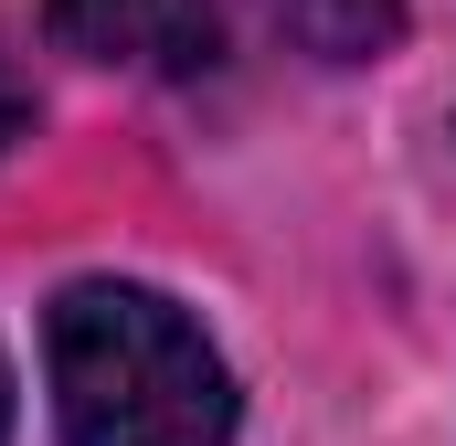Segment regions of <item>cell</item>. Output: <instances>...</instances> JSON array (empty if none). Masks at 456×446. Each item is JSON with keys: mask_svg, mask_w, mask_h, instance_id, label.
<instances>
[{"mask_svg": "<svg viewBox=\"0 0 456 446\" xmlns=\"http://www.w3.org/2000/svg\"><path fill=\"white\" fill-rule=\"evenodd\" d=\"M43 361H53L64 446H224L233 436L224 351L159 287H127V277L64 287L43 319Z\"/></svg>", "mask_w": 456, "mask_h": 446, "instance_id": "1", "label": "cell"}, {"mask_svg": "<svg viewBox=\"0 0 456 446\" xmlns=\"http://www.w3.org/2000/svg\"><path fill=\"white\" fill-rule=\"evenodd\" d=\"M43 32L117 75H213L224 64V11L213 0H43Z\"/></svg>", "mask_w": 456, "mask_h": 446, "instance_id": "2", "label": "cell"}, {"mask_svg": "<svg viewBox=\"0 0 456 446\" xmlns=\"http://www.w3.org/2000/svg\"><path fill=\"white\" fill-rule=\"evenodd\" d=\"M319 64H382L403 43V0H265Z\"/></svg>", "mask_w": 456, "mask_h": 446, "instance_id": "3", "label": "cell"}, {"mask_svg": "<svg viewBox=\"0 0 456 446\" xmlns=\"http://www.w3.org/2000/svg\"><path fill=\"white\" fill-rule=\"evenodd\" d=\"M11 138H32V86H21V64H11V43H0V149Z\"/></svg>", "mask_w": 456, "mask_h": 446, "instance_id": "4", "label": "cell"}, {"mask_svg": "<svg viewBox=\"0 0 456 446\" xmlns=\"http://www.w3.org/2000/svg\"><path fill=\"white\" fill-rule=\"evenodd\" d=\"M0 436H11V372H0Z\"/></svg>", "mask_w": 456, "mask_h": 446, "instance_id": "5", "label": "cell"}]
</instances>
